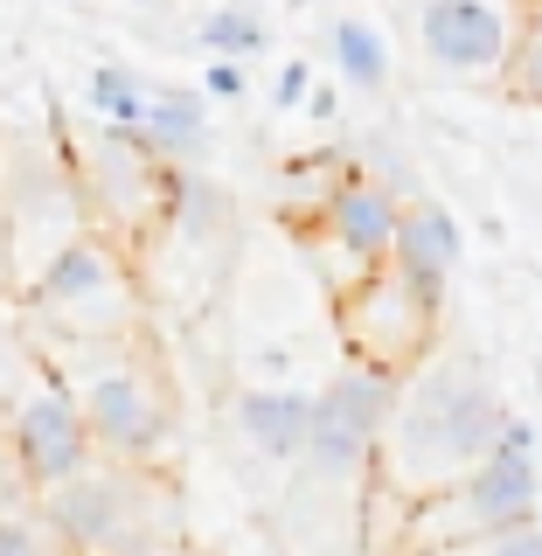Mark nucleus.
<instances>
[{
	"label": "nucleus",
	"instance_id": "obj_20",
	"mask_svg": "<svg viewBox=\"0 0 542 556\" xmlns=\"http://www.w3.org/2000/svg\"><path fill=\"white\" fill-rule=\"evenodd\" d=\"M0 556H56V535L28 515H0Z\"/></svg>",
	"mask_w": 542,
	"mask_h": 556
},
{
	"label": "nucleus",
	"instance_id": "obj_9",
	"mask_svg": "<svg viewBox=\"0 0 542 556\" xmlns=\"http://www.w3.org/2000/svg\"><path fill=\"white\" fill-rule=\"evenodd\" d=\"M431 313L439 306H425L396 271L362 278V300L348 306V327H355V341L369 348L362 362H369V369H396L404 355H417L425 334H431Z\"/></svg>",
	"mask_w": 542,
	"mask_h": 556
},
{
	"label": "nucleus",
	"instance_id": "obj_22",
	"mask_svg": "<svg viewBox=\"0 0 542 556\" xmlns=\"http://www.w3.org/2000/svg\"><path fill=\"white\" fill-rule=\"evenodd\" d=\"M202 91L209 98H243V70L237 63H209L202 70Z\"/></svg>",
	"mask_w": 542,
	"mask_h": 556
},
{
	"label": "nucleus",
	"instance_id": "obj_6",
	"mask_svg": "<svg viewBox=\"0 0 542 556\" xmlns=\"http://www.w3.org/2000/svg\"><path fill=\"white\" fill-rule=\"evenodd\" d=\"M77 417L91 431V452L104 445L118 466L153 459V445L167 439V404L139 369H98L77 396Z\"/></svg>",
	"mask_w": 542,
	"mask_h": 556
},
{
	"label": "nucleus",
	"instance_id": "obj_4",
	"mask_svg": "<svg viewBox=\"0 0 542 556\" xmlns=\"http://www.w3.org/2000/svg\"><path fill=\"white\" fill-rule=\"evenodd\" d=\"M390 396H396V376L390 369H369V362H355V369H341L327 382L320 396H313V417H306V473L313 480H362L376 466V445H382V425H390Z\"/></svg>",
	"mask_w": 542,
	"mask_h": 556
},
{
	"label": "nucleus",
	"instance_id": "obj_14",
	"mask_svg": "<svg viewBox=\"0 0 542 556\" xmlns=\"http://www.w3.org/2000/svg\"><path fill=\"white\" fill-rule=\"evenodd\" d=\"M196 42L209 49V63H237L243 70V56L265 49V14H257L251 0H216V8L196 22Z\"/></svg>",
	"mask_w": 542,
	"mask_h": 556
},
{
	"label": "nucleus",
	"instance_id": "obj_15",
	"mask_svg": "<svg viewBox=\"0 0 542 556\" xmlns=\"http://www.w3.org/2000/svg\"><path fill=\"white\" fill-rule=\"evenodd\" d=\"M167 208L181 223V237H216V223L230 216V195L202 167H167Z\"/></svg>",
	"mask_w": 542,
	"mask_h": 556
},
{
	"label": "nucleus",
	"instance_id": "obj_8",
	"mask_svg": "<svg viewBox=\"0 0 542 556\" xmlns=\"http://www.w3.org/2000/svg\"><path fill=\"white\" fill-rule=\"evenodd\" d=\"M35 300L77 327H112V320H126V265L104 243L70 237L42 265V278H35Z\"/></svg>",
	"mask_w": 542,
	"mask_h": 556
},
{
	"label": "nucleus",
	"instance_id": "obj_24",
	"mask_svg": "<svg viewBox=\"0 0 542 556\" xmlns=\"http://www.w3.org/2000/svg\"><path fill=\"white\" fill-rule=\"evenodd\" d=\"M0 382H8V334H0Z\"/></svg>",
	"mask_w": 542,
	"mask_h": 556
},
{
	"label": "nucleus",
	"instance_id": "obj_13",
	"mask_svg": "<svg viewBox=\"0 0 542 556\" xmlns=\"http://www.w3.org/2000/svg\"><path fill=\"white\" fill-rule=\"evenodd\" d=\"M306 417H313L306 390H243L237 396V425H243V439L257 445V459H300Z\"/></svg>",
	"mask_w": 542,
	"mask_h": 556
},
{
	"label": "nucleus",
	"instance_id": "obj_10",
	"mask_svg": "<svg viewBox=\"0 0 542 556\" xmlns=\"http://www.w3.org/2000/svg\"><path fill=\"white\" fill-rule=\"evenodd\" d=\"M452 265H459V223H452V208H445V202H425V195L396 208L390 271L404 278V286H411L425 306H439V292H445Z\"/></svg>",
	"mask_w": 542,
	"mask_h": 556
},
{
	"label": "nucleus",
	"instance_id": "obj_1",
	"mask_svg": "<svg viewBox=\"0 0 542 556\" xmlns=\"http://www.w3.org/2000/svg\"><path fill=\"white\" fill-rule=\"evenodd\" d=\"M501 431H508V404H501L487 362L474 355H431L396 382L390 425H382L376 466L396 494L439 501L445 486L480 473L494 459Z\"/></svg>",
	"mask_w": 542,
	"mask_h": 556
},
{
	"label": "nucleus",
	"instance_id": "obj_7",
	"mask_svg": "<svg viewBox=\"0 0 542 556\" xmlns=\"http://www.w3.org/2000/svg\"><path fill=\"white\" fill-rule=\"evenodd\" d=\"M8 452H14V466H22V480L28 486H63V480H77L84 466H91V431H84V417H77V396L70 390H35L22 396V410H14V425H8Z\"/></svg>",
	"mask_w": 542,
	"mask_h": 556
},
{
	"label": "nucleus",
	"instance_id": "obj_5",
	"mask_svg": "<svg viewBox=\"0 0 542 556\" xmlns=\"http://www.w3.org/2000/svg\"><path fill=\"white\" fill-rule=\"evenodd\" d=\"M411 28L425 63L445 77H501L515 49L508 0H411Z\"/></svg>",
	"mask_w": 542,
	"mask_h": 556
},
{
	"label": "nucleus",
	"instance_id": "obj_18",
	"mask_svg": "<svg viewBox=\"0 0 542 556\" xmlns=\"http://www.w3.org/2000/svg\"><path fill=\"white\" fill-rule=\"evenodd\" d=\"M501 77H508V84H515V91L529 98V104H542V22H535L529 35H515L508 70H501Z\"/></svg>",
	"mask_w": 542,
	"mask_h": 556
},
{
	"label": "nucleus",
	"instance_id": "obj_2",
	"mask_svg": "<svg viewBox=\"0 0 542 556\" xmlns=\"http://www.w3.org/2000/svg\"><path fill=\"white\" fill-rule=\"evenodd\" d=\"M42 529L70 556H161L174 535L167 494L133 466H84L42 494Z\"/></svg>",
	"mask_w": 542,
	"mask_h": 556
},
{
	"label": "nucleus",
	"instance_id": "obj_21",
	"mask_svg": "<svg viewBox=\"0 0 542 556\" xmlns=\"http://www.w3.org/2000/svg\"><path fill=\"white\" fill-rule=\"evenodd\" d=\"M306 91H313V70H306V56H292L286 70H278V84H272L278 112H300V104H306Z\"/></svg>",
	"mask_w": 542,
	"mask_h": 556
},
{
	"label": "nucleus",
	"instance_id": "obj_23",
	"mask_svg": "<svg viewBox=\"0 0 542 556\" xmlns=\"http://www.w3.org/2000/svg\"><path fill=\"white\" fill-rule=\"evenodd\" d=\"M306 104H313V118H335V112H341V98L327 91V84H313V91H306Z\"/></svg>",
	"mask_w": 542,
	"mask_h": 556
},
{
	"label": "nucleus",
	"instance_id": "obj_3",
	"mask_svg": "<svg viewBox=\"0 0 542 556\" xmlns=\"http://www.w3.org/2000/svg\"><path fill=\"white\" fill-rule=\"evenodd\" d=\"M535 501H542V480H535V431L508 417L494 459L480 473H466L459 486H445L439 501H417L404 543L411 556H439V549H459V543H487L501 529H521L535 521Z\"/></svg>",
	"mask_w": 542,
	"mask_h": 556
},
{
	"label": "nucleus",
	"instance_id": "obj_11",
	"mask_svg": "<svg viewBox=\"0 0 542 556\" xmlns=\"http://www.w3.org/2000/svg\"><path fill=\"white\" fill-rule=\"evenodd\" d=\"M396 208H404V202H396L390 188L376 181V174H341L335 195L320 202V223H327V237H335L341 251L355 257L362 271H369V265H382V257H390Z\"/></svg>",
	"mask_w": 542,
	"mask_h": 556
},
{
	"label": "nucleus",
	"instance_id": "obj_16",
	"mask_svg": "<svg viewBox=\"0 0 542 556\" xmlns=\"http://www.w3.org/2000/svg\"><path fill=\"white\" fill-rule=\"evenodd\" d=\"M91 112L104 118V132H139V118H147V84H139V70L126 63H98L91 70Z\"/></svg>",
	"mask_w": 542,
	"mask_h": 556
},
{
	"label": "nucleus",
	"instance_id": "obj_12",
	"mask_svg": "<svg viewBox=\"0 0 542 556\" xmlns=\"http://www.w3.org/2000/svg\"><path fill=\"white\" fill-rule=\"evenodd\" d=\"M139 153L153 167H188L209 153V104L188 84H167V91H147V118H139Z\"/></svg>",
	"mask_w": 542,
	"mask_h": 556
},
{
	"label": "nucleus",
	"instance_id": "obj_19",
	"mask_svg": "<svg viewBox=\"0 0 542 556\" xmlns=\"http://www.w3.org/2000/svg\"><path fill=\"white\" fill-rule=\"evenodd\" d=\"M439 556H542V521H521V529H501L487 543H459V549H439Z\"/></svg>",
	"mask_w": 542,
	"mask_h": 556
},
{
	"label": "nucleus",
	"instance_id": "obj_17",
	"mask_svg": "<svg viewBox=\"0 0 542 556\" xmlns=\"http://www.w3.org/2000/svg\"><path fill=\"white\" fill-rule=\"evenodd\" d=\"M335 63H341V77L355 84V91H369V98L390 84V49H382V35L369 22H355V14L335 22Z\"/></svg>",
	"mask_w": 542,
	"mask_h": 556
}]
</instances>
